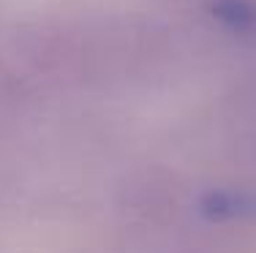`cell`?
<instances>
[{"label":"cell","instance_id":"obj_1","mask_svg":"<svg viewBox=\"0 0 256 253\" xmlns=\"http://www.w3.org/2000/svg\"><path fill=\"white\" fill-rule=\"evenodd\" d=\"M212 16L237 33H256V3L251 0H212Z\"/></svg>","mask_w":256,"mask_h":253}]
</instances>
